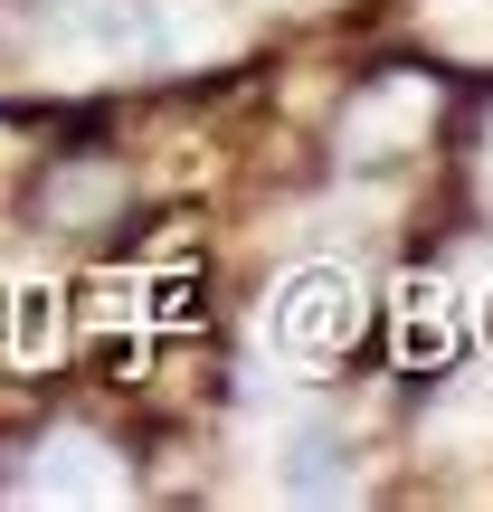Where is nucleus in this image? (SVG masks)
<instances>
[{"mask_svg":"<svg viewBox=\"0 0 493 512\" xmlns=\"http://www.w3.org/2000/svg\"><path fill=\"white\" fill-rule=\"evenodd\" d=\"M465 332H475V342H484V351H493V285H484V294H475V304H465Z\"/></svg>","mask_w":493,"mask_h":512,"instance_id":"obj_9","label":"nucleus"},{"mask_svg":"<svg viewBox=\"0 0 493 512\" xmlns=\"http://www.w3.org/2000/svg\"><path fill=\"white\" fill-rule=\"evenodd\" d=\"M152 57V0H48V67L57 86L114 76Z\"/></svg>","mask_w":493,"mask_h":512,"instance_id":"obj_1","label":"nucleus"},{"mask_svg":"<svg viewBox=\"0 0 493 512\" xmlns=\"http://www.w3.org/2000/svg\"><path fill=\"white\" fill-rule=\"evenodd\" d=\"M266 332L294 361H323V351H342L351 332H361V285H351L342 266H294L285 285H275V304H266Z\"/></svg>","mask_w":493,"mask_h":512,"instance_id":"obj_2","label":"nucleus"},{"mask_svg":"<svg viewBox=\"0 0 493 512\" xmlns=\"http://www.w3.org/2000/svg\"><path fill=\"white\" fill-rule=\"evenodd\" d=\"M427 114H437V86L427 76H389V86H370L361 105L342 114V152H399V143H418L427 133Z\"/></svg>","mask_w":493,"mask_h":512,"instance_id":"obj_4","label":"nucleus"},{"mask_svg":"<svg viewBox=\"0 0 493 512\" xmlns=\"http://www.w3.org/2000/svg\"><path fill=\"white\" fill-rule=\"evenodd\" d=\"M95 209H114V171H67L57 181V219H95Z\"/></svg>","mask_w":493,"mask_h":512,"instance_id":"obj_8","label":"nucleus"},{"mask_svg":"<svg viewBox=\"0 0 493 512\" xmlns=\"http://www.w3.org/2000/svg\"><path fill=\"white\" fill-rule=\"evenodd\" d=\"M493 437V370L484 380H456L437 399V446H484Z\"/></svg>","mask_w":493,"mask_h":512,"instance_id":"obj_6","label":"nucleus"},{"mask_svg":"<svg viewBox=\"0 0 493 512\" xmlns=\"http://www.w3.org/2000/svg\"><path fill=\"white\" fill-rule=\"evenodd\" d=\"M19 494H29V503H124L133 475H124V456H114L105 437H86V427H57V437L29 456Z\"/></svg>","mask_w":493,"mask_h":512,"instance_id":"obj_3","label":"nucleus"},{"mask_svg":"<svg viewBox=\"0 0 493 512\" xmlns=\"http://www.w3.org/2000/svg\"><path fill=\"white\" fill-rule=\"evenodd\" d=\"M238 48V19L219 0H152V57H228Z\"/></svg>","mask_w":493,"mask_h":512,"instance_id":"obj_5","label":"nucleus"},{"mask_svg":"<svg viewBox=\"0 0 493 512\" xmlns=\"http://www.w3.org/2000/svg\"><path fill=\"white\" fill-rule=\"evenodd\" d=\"M399 342H408V351H437V342H446V294H437V285H408Z\"/></svg>","mask_w":493,"mask_h":512,"instance_id":"obj_7","label":"nucleus"}]
</instances>
